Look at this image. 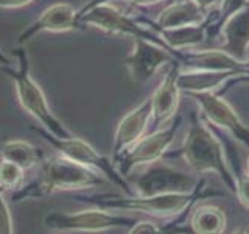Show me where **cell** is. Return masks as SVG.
Here are the masks:
<instances>
[{
	"label": "cell",
	"instance_id": "cell-19",
	"mask_svg": "<svg viewBox=\"0 0 249 234\" xmlns=\"http://www.w3.org/2000/svg\"><path fill=\"white\" fill-rule=\"evenodd\" d=\"M0 158L13 162L23 170H30L44 161V153L33 144L22 139H11L0 144Z\"/></svg>",
	"mask_w": 249,
	"mask_h": 234
},
{
	"label": "cell",
	"instance_id": "cell-11",
	"mask_svg": "<svg viewBox=\"0 0 249 234\" xmlns=\"http://www.w3.org/2000/svg\"><path fill=\"white\" fill-rule=\"evenodd\" d=\"M190 96L198 101L202 113L216 127L228 130L240 144L249 148V128L241 122L232 106L213 92H196Z\"/></svg>",
	"mask_w": 249,
	"mask_h": 234
},
{
	"label": "cell",
	"instance_id": "cell-22",
	"mask_svg": "<svg viewBox=\"0 0 249 234\" xmlns=\"http://www.w3.org/2000/svg\"><path fill=\"white\" fill-rule=\"evenodd\" d=\"M23 174L25 170L16 166L13 162L3 161L0 162V191H16L23 184Z\"/></svg>",
	"mask_w": 249,
	"mask_h": 234
},
{
	"label": "cell",
	"instance_id": "cell-23",
	"mask_svg": "<svg viewBox=\"0 0 249 234\" xmlns=\"http://www.w3.org/2000/svg\"><path fill=\"white\" fill-rule=\"evenodd\" d=\"M249 3V0H221V14H220V25L223 27L233 14Z\"/></svg>",
	"mask_w": 249,
	"mask_h": 234
},
{
	"label": "cell",
	"instance_id": "cell-12",
	"mask_svg": "<svg viewBox=\"0 0 249 234\" xmlns=\"http://www.w3.org/2000/svg\"><path fill=\"white\" fill-rule=\"evenodd\" d=\"M73 30H81L80 22H78V11L70 3L59 2L45 8L42 14L22 31L19 35V44H27L30 39H33L39 33H44V31L64 33V31Z\"/></svg>",
	"mask_w": 249,
	"mask_h": 234
},
{
	"label": "cell",
	"instance_id": "cell-5",
	"mask_svg": "<svg viewBox=\"0 0 249 234\" xmlns=\"http://www.w3.org/2000/svg\"><path fill=\"white\" fill-rule=\"evenodd\" d=\"M30 128L33 130L36 135L41 136L44 140H47L59 155L66 156L70 161L81 164L84 167H89L92 170L98 172V174H101L106 179L112 181L117 187H120L122 191H124V195H136V191L132 189V186L128 183V179L120 174L119 169H115L114 162L111 159H107L106 156L100 155L95 148L89 142H86L84 139L76 137V136L61 139V137L50 135V133H47L44 128H37V127H30Z\"/></svg>",
	"mask_w": 249,
	"mask_h": 234
},
{
	"label": "cell",
	"instance_id": "cell-31",
	"mask_svg": "<svg viewBox=\"0 0 249 234\" xmlns=\"http://www.w3.org/2000/svg\"><path fill=\"white\" fill-rule=\"evenodd\" d=\"M248 174H249V158H248Z\"/></svg>",
	"mask_w": 249,
	"mask_h": 234
},
{
	"label": "cell",
	"instance_id": "cell-18",
	"mask_svg": "<svg viewBox=\"0 0 249 234\" xmlns=\"http://www.w3.org/2000/svg\"><path fill=\"white\" fill-rule=\"evenodd\" d=\"M206 19V10H202L192 0H179L167 6L158 18L160 28H178L184 25H195Z\"/></svg>",
	"mask_w": 249,
	"mask_h": 234
},
{
	"label": "cell",
	"instance_id": "cell-24",
	"mask_svg": "<svg viewBox=\"0 0 249 234\" xmlns=\"http://www.w3.org/2000/svg\"><path fill=\"white\" fill-rule=\"evenodd\" d=\"M0 234H14L10 206H8L3 194H0Z\"/></svg>",
	"mask_w": 249,
	"mask_h": 234
},
{
	"label": "cell",
	"instance_id": "cell-28",
	"mask_svg": "<svg viewBox=\"0 0 249 234\" xmlns=\"http://www.w3.org/2000/svg\"><path fill=\"white\" fill-rule=\"evenodd\" d=\"M192 2H195L198 6H201L202 10H207V8L213 6V5H216V3H220L221 0H192Z\"/></svg>",
	"mask_w": 249,
	"mask_h": 234
},
{
	"label": "cell",
	"instance_id": "cell-1",
	"mask_svg": "<svg viewBox=\"0 0 249 234\" xmlns=\"http://www.w3.org/2000/svg\"><path fill=\"white\" fill-rule=\"evenodd\" d=\"M105 183L106 178L98 172L70 161L58 153L56 156L44 158L37 178L16 189L13 194V201L41 198L44 195L58 191L69 192L90 189V187L103 186Z\"/></svg>",
	"mask_w": 249,
	"mask_h": 234
},
{
	"label": "cell",
	"instance_id": "cell-8",
	"mask_svg": "<svg viewBox=\"0 0 249 234\" xmlns=\"http://www.w3.org/2000/svg\"><path fill=\"white\" fill-rule=\"evenodd\" d=\"M179 123H181V119H176L175 123H171L170 127L162 128L151 133L145 137H140L137 142L129 147L126 152H124L119 162V172L128 179L129 174L136 167L140 166H150V164L158 162L165 152L170 148V145L173 144L175 136L178 133Z\"/></svg>",
	"mask_w": 249,
	"mask_h": 234
},
{
	"label": "cell",
	"instance_id": "cell-30",
	"mask_svg": "<svg viewBox=\"0 0 249 234\" xmlns=\"http://www.w3.org/2000/svg\"><path fill=\"white\" fill-rule=\"evenodd\" d=\"M232 234H249V226H248V228H241V230L233 231Z\"/></svg>",
	"mask_w": 249,
	"mask_h": 234
},
{
	"label": "cell",
	"instance_id": "cell-7",
	"mask_svg": "<svg viewBox=\"0 0 249 234\" xmlns=\"http://www.w3.org/2000/svg\"><path fill=\"white\" fill-rule=\"evenodd\" d=\"M78 22H80V25H92L111 35L142 38L165 45L160 38H156L150 30H145L140 23H137L134 19H131L129 16L122 13L120 10H117L109 2L84 5L78 11Z\"/></svg>",
	"mask_w": 249,
	"mask_h": 234
},
{
	"label": "cell",
	"instance_id": "cell-2",
	"mask_svg": "<svg viewBox=\"0 0 249 234\" xmlns=\"http://www.w3.org/2000/svg\"><path fill=\"white\" fill-rule=\"evenodd\" d=\"M206 181L201 179L196 189L192 192H173V194H159V195H93L88 197L86 201L95 208H103L109 211H124V213H143L148 215L168 218L178 217L190 209L196 200L210 197V195H221V192H204Z\"/></svg>",
	"mask_w": 249,
	"mask_h": 234
},
{
	"label": "cell",
	"instance_id": "cell-21",
	"mask_svg": "<svg viewBox=\"0 0 249 234\" xmlns=\"http://www.w3.org/2000/svg\"><path fill=\"white\" fill-rule=\"evenodd\" d=\"M207 33L206 22L184 25L178 28H160V39L168 49L182 50L185 47H193L204 41Z\"/></svg>",
	"mask_w": 249,
	"mask_h": 234
},
{
	"label": "cell",
	"instance_id": "cell-25",
	"mask_svg": "<svg viewBox=\"0 0 249 234\" xmlns=\"http://www.w3.org/2000/svg\"><path fill=\"white\" fill-rule=\"evenodd\" d=\"M237 197L240 198L241 205L249 209V174L237 176Z\"/></svg>",
	"mask_w": 249,
	"mask_h": 234
},
{
	"label": "cell",
	"instance_id": "cell-3",
	"mask_svg": "<svg viewBox=\"0 0 249 234\" xmlns=\"http://www.w3.org/2000/svg\"><path fill=\"white\" fill-rule=\"evenodd\" d=\"M182 156L195 172L218 175L224 186L235 194L237 176L229 167L224 148L218 137L198 119L196 114L190 116L189 131L182 145Z\"/></svg>",
	"mask_w": 249,
	"mask_h": 234
},
{
	"label": "cell",
	"instance_id": "cell-26",
	"mask_svg": "<svg viewBox=\"0 0 249 234\" xmlns=\"http://www.w3.org/2000/svg\"><path fill=\"white\" fill-rule=\"evenodd\" d=\"M33 0H0V8H8V10H16L25 5H30Z\"/></svg>",
	"mask_w": 249,
	"mask_h": 234
},
{
	"label": "cell",
	"instance_id": "cell-14",
	"mask_svg": "<svg viewBox=\"0 0 249 234\" xmlns=\"http://www.w3.org/2000/svg\"><path fill=\"white\" fill-rule=\"evenodd\" d=\"M181 72V66L171 67L170 72L159 84V88L153 92L151 103H153V117L154 125H160L171 119L179 106V88H178V75Z\"/></svg>",
	"mask_w": 249,
	"mask_h": 234
},
{
	"label": "cell",
	"instance_id": "cell-32",
	"mask_svg": "<svg viewBox=\"0 0 249 234\" xmlns=\"http://www.w3.org/2000/svg\"><path fill=\"white\" fill-rule=\"evenodd\" d=\"M0 194H5V192H2V191H0Z\"/></svg>",
	"mask_w": 249,
	"mask_h": 234
},
{
	"label": "cell",
	"instance_id": "cell-10",
	"mask_svg": "<svg viewBox=\"0 0 249 234\" xmlns=\"http://www.w3.org/2000/svg\"><path fill=\"white\" fill-rule=\"evenodd\" d=\"M167 45L148 41L142 38H134V47L124 58V66L132 81H148L156 74V70L175 58Z\"/></svg>",
	"mask_w": 249,
	"mask_h": 234
},
{
	"label": "cell",
	"instance_id": "cell-6",
	"mask_svg": "<svg viewBox=\"0 0 249 234\" xmlns=\"http://www.w3.org/2000/svg\"><path fill=\"white\" fill-rule=\"evenodd\" d=\"M139 220L128 215L115 214L114 211L93 208L78 213H61L53 211L44 217V225L50 231L58 233H100L114 228H126L136 225Z\"/></svg>",
	"mask_w": 249,
	"mask_h": 234
},
{
	"label": "cell",
	"instance_id": "cell-9",
	"mask_svg": "<svg viewBox=\"0 0 249 234\" xmlns=\"http://www.w3.org/2000/svg\"><path fill=\"white\" fill-rule=\"evenodd\" d=\"M198 184L199 181L195 176L158 161L150 164L143 174L136 178L132 187H134L136 195H159L192 192L196 189Z\"/></svg>",
	"mask_w": 249,
	"mask_h": 234
},
{
	"label": "cell",
	"instance_id": "cell-20",
	"mask_svg": "<svg viewBox=\"0 0 249 234\" xmlns=\"http://www.w3.org/2000/svg\"><path fill=\"white\" fill-rule=\"evenodd\" d=\"M228 225L224 211L213 205L195 208L190 217V230L193 234H223Z\"/></svg>",
	"mask_w": 249,
	"mask_h": 234
},
{
	"label": "cell",
	"instance_id": "cell-13",
	"mask_svg": "<svg viewBox=\"0 0 249 234\" xmlns=\"http://www.w3.org/2000/svg\"><path fill=\"white\" fill-rule=\"evenodd\" d=\"M153 117V103L151 97L143 100L139 106L123 117L117 125L114 142H112V155L114 162L120 159V156L134 145L140 137H143V133Z\"/></svg>",
	"mask_w": 249,
	"mask_h": 234
},
{
	"label": "cell",
	"instance_id": "cell-27",
	"mask_svg": "<svg viewBox=\"0 0 249 234\" xmlns=\"http://www.w3.org/2000/svg\"><path fill=\"white\" fill-rule=\"evenodd\" d=\"M105 2H112V0H90V2L86 5H95V3H105ZM126 2L132 5H153V3L162 2V0H126Z\"/></svg>",
	"mask_w": 249,
	"mask_h": 234
},
{
	"label": "cell",
	"instance_id": "cell-29",
	"mask_svg": "<svg viewBox=\"0 0 249 234\" xmlns=\"http://www.w3.org/2000/svg\"><path fill=\"white\" fill-rule=\"evenodd\" d=\"M11 64H13L11 58L8 57L2 49H0V66H11Z\"/></svg>",
	"mask_w": 249,
	"mask_h": 234
},
{
	"label": "cell",
	"instance_id": "cell-15",
	"mask_svg": "<svg viewBox=\"0 0 249 234\" xmlns=\"http://www.w3.org/2000/svg\"><path fill=\"white\" fill-rule=\"evenodd\" d=\"M182 61L190 70H240L249 74V62L240 61L221 49L187 52Z\"/></svg>",
	"mask_w": 249,
	"mask_h": 234
},
{
	"label": "cell",
	"instance_id": "cell-4",
	"mask_svg": "<svg viewBox=\"0 0 249 234\" xmlns=\"http://www.w3.org/2000/svg\"><path fill=\"white\" fill-rule=\"evenodd\" d=\"M16 57H18V64L2 66V70L5 74L10 75V78L13 80L16 96L19 98L20 106L25 109L31 117H35V119L41 123V128H44L47 133H50V135L61 137V139L73 136L72 133L64 127V123L53 114L44 91L41 89V86L36 83L35 78L31 77L28 55L25 49L16 50Z\"/></svg>",
	"mask_w": 249,
	"mask_h": 234
},
{
	"label": "cell",
	"instance_id": "cell-17",
	"mask_svg": "<svg viewBox=\"0 0 249 234\" xmlns=\"http://www.w3.org/2000/svg\"><path fill=\"white\" fill-rule=\"evenodd\" d=\"M223 35L226 44L221 50L231 53L240 61H245L249 49V3L224 23Z\"/></svg>",
	"mask_w": 249,
	"mask_h": 234
},
{
	"label": "cell",
	"instance_id": "cell-16",
	"mask_svg": "<svg viewBox=\"0 0 249 234\" xmlns=\"http://www.w3.org/2000/svg\"><path fill=\"white\" fill-rule=\"evenodd\" d=\"M238 75L249 74L240 70H187V72H179L178 88L187 94L213 92V89L220 88L229 78Z\"/></svg>",
	"mask_w": 249,
	"mask_h": 234
}]
</instances>
